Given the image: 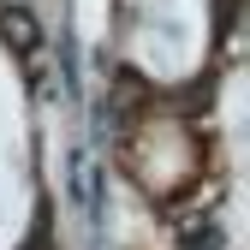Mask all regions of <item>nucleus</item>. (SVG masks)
<instances>
[{
  "label": "nucleus",
  "instance_id": "obj_1",
  "mask_svg": "<svg viewBox=\"0 0 250 250\" xmlns=\"http://www.w3.org/2000/svg\"><path fill=\"white\" fill-rule=\"evenodd\" d=\"M0 36H6L18 54H30V48H36V18H30L24 6H6V12H0Z\"/></svg>",
  "mask_w": 250,
  "mask_h": 250
}]
</instances>
